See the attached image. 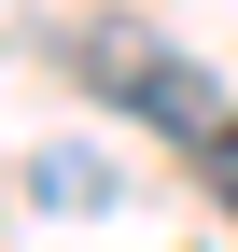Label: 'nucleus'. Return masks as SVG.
Returning a JSON list of instances; mask_svg holds the SVG:
<instances>
[{
    "label": "nucleus",
    "mask_w": 238,
    "mask_h": 252,
    "mask_svg": "<svg viewBox=\"0 0 238 252\" xmlns=\"http://www.w3.org/2000/svg\"><path fill=\"white\" fill-rule=\"evenodd\" d=\"M196 168H210V196L238 210V126H224V140H196Z\"/></svg>",
    "instance_id": "obj_3"
},
{
    "label": "nucleus",
    "mask_w": 238,
    "mask_h": 252,
    "mask_svg": "<svg viewBox=\"0 0 238 252\" xmlns=\"http://www.w3.org/2000/svg\"><path fill=\"white\" fill-rule=\"evenodd\" d=\"M70 56H84V84H98L112 112H140V126H168L182 154H196V140H224V126H238V112H224V84L196 70L182 42H154V28H126V14H98V28H84Z\"/></svg>",
    "instance_id": "obj_1"
},
{
    "label": "nucleus",
    "mask_w": 238,
    "mask_h": 252,
    "mask_svg": "<svg viewBox=\"0 0 238 252\" xmlns=\"http://www.w3.org/2000/svg\"><path fill=\"white\" fill-rule=\"evenodd\" d=\"M28 196H42V210H98L112 168H98V154H42V168H28Z\"/></svg>",
    "instance_id": "obj_2"
}]
</instances>
